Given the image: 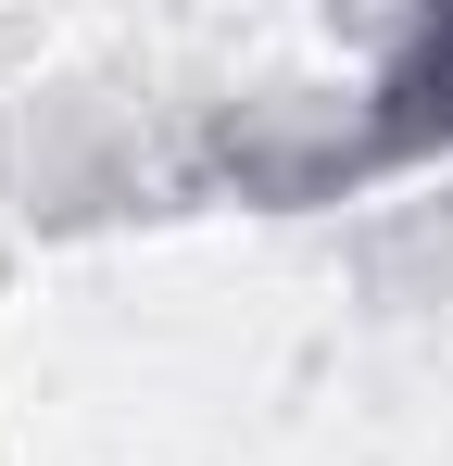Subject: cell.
Masks as SVG:
<instances>
[{"mask_svg": "<svg viewBox=\"0 0 453 466\" xmlns=\"http://www.w3.org/2000/svg\"><path fill=\"white\" fill-rule=\"evenodd\" d=\"M428 88H453V38H441V64H428Z\"/></svg>", "mask_w": 453, "mask_h": 466, "instance_id": "1", "label": "cell"}]
</instances>
